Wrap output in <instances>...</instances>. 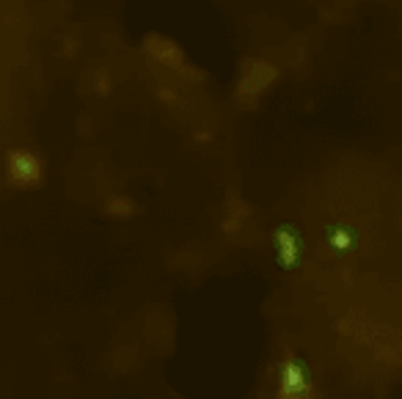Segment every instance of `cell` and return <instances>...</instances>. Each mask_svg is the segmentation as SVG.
Returning a JSON list of instances; mask_svg holds the SVG:
<instances>
[{"label": "cell", "instance_id": "3", "mask_svg": "<svg viewBox=\"0 0 402 399\" xmlns=\"http://www.w3.org/2000/svg\"><path fill=\"white\" fill-rule=\"evenodd\" d=\"M306 389H309V383H306V375H303V369H301V364L298 361H287V366H284V399H298L306 394Z\"/></svg>", "mask_w": 402, "mask_h": 399}, {"label": "cell", "instance_id": "1", "mask_svg": "<svg viewBox=\"0 0 402 399\" xmlns=\"http://www.w3.org/2000/svg\"><path fill=\"white\" fill-rule=\"evenodd\" d=\"M8 176L14 185H39L42 179V165L39 160L28 152H11L8 155Z\"/></svg>", "mask_w": 402, "mask_h": 399}, {"label": "cell", "instance_id": "2", "mask_svg": "<svg viewBox=\"0 0 402 399\" xmlns=\"http://www.w3.org/2000/svg\"><path fill=\"white\" fill-rule=\"evenodd\" d=\"M276 245H278L281 267H284V270L298 267V262H301V239H298V235H295L290 226H281V229L276 232Z\"/></svg>", "mask_w": 402, "mask_h": 399}]
</instances>
